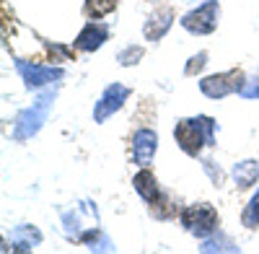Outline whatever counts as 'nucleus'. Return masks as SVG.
Returning a JSON list of instances; mask_svg holds the SVG:
<instances>
[{
    "mask_svg": "<svg viewBox=\"0 0 259 254\" xmlns=\"http://www.w3.org/2000/svg\"><path fill=\"white\" fill-rule=\"evenodd\" d=\"M244 73L239 68L233 70H226V73H215V75H207L200 80V91L207 96V99H223L228 94H239L241 86H244Z\"/></svg>",
    "mask_w": 259,
    "mask_h": 254,
    "instance_id": "obj_4",
    "label": "nucleus"
},
{
    "mask_svg": "<svg viewBox=\"0 0 259 254\" xmlns=\"http://www.w3.org/2000/svg\"><path fill=\"white\" fill-rule=\"evenodd\" d=\"M174 138L179 143V148L197 158L202 153L205 145H212L215 143V122L210 117H189V119H182L174 130Z\"/></svg>",
    "mask_w": 259,
    "mask_h": 254,
    "instance_id": "obj_1",
    "label": "nucleus"
},
{
    "mask_svg": "<svg viewBox=\"0 0 259 254\" xmlns=\"http://www.w3.org/2000/svg\"><path fill=\"white\" fill-rule=\"evenodd\" d=\"M259 179V161H241V163H236L233 166V182L239 189H249L254 187Z\"/></svg>",
    "mask_w": 259,
    "mask_h": 254,
    "instance_id": "obj_12",
    "label": "nucleus"
},
{
    "mask_svg": "<svg viewBox=\"0 0 259 254\" xmlns=\"http://www.w3.org/2000/svg\"><path fill=\"white\" fill-rule=\"evenodd\" d=\"M171 24H174V8H168V6H166V8H158L153 16L145 21L143 34H145V39H150V41H158V39L166 36V31L171 29Z\"/></svg>",
    "mask_w": 259,
    "mask_h": 254,
    "instance_id": "obj_10",
    "label": "nucleus"
},
{
    "mask_svg": "<svg viewBox=\"0 0 259 254\" xmlns=\"http://www.w3.org/2000/svg\"><path fill=\"white\" fill-rule=\"evenodd\" d=\"M52 101H55V94H41L29 109H24L16 119V127H13V138L16 140H29L31 135H36L41 130V124L47 122V114L52 109Z\"/></svg>",
    "mask_w": 259,
    "mask_h": 254,
    "instance_id": "obj_3",
    "label": "nucleus"
},
{
    "mask_svg": "<svg viewBox=\"0 0 259 254\" xmlns=\"http://www.w3.org/2000/svg\"><path fill=\"white\" fill-rule=\"evenodd\" d=\"M205 65H207V52H197L194 57H189L187 68H184V75H194V73H200Z\"/></svg>",
    "mask_w": 259,
    "mask_h": 254,
    "instance_id": "obj_18",
    "label": "nucleus"
},
{
    "mask_svg": "<svg viewBox=\"0 0 259 254\" xmlns=\"http://www.w3.org/2000/svg\"><path fill=\"white\" fill-rule=\"evenodd\" d=\"M80 241L89 246L91 251H114V244H112V239L104 234V231H99L96 226L94 228H85V234L80 236Z\"/></svg>",
    "mask_w": 259,
    "mask_h": 254,
    "instance_id": "obj_14",
    "label": "nucleus"
},
{
    "mask_svg": "<svg viewBox=\"0 0 259 254\" xmlns=\"http://www.w3.org/2000/svg\"><path fill=\"white\" fill-rule=\"evenodd\" d=\"M16 68L21 73V78L26 80L29 89H39V86H47L52 80H60L65 75L62 68H41V65H34V62H26V60H16Z\"/></svg>",
    "mask_w": 259,
    "mask_h": 254,
    "instance_id": "obj_7",
    "label": "nucleus"
},
{
    "mask_svg": "<svg viewBox=\"0 0 259 254\" xmlns=\"http://www.w3.org/2000/svg\"><path fill=\"white\" fill-rule=\"evenodd\" d=\"M218 223H221L218 210L210 202H194V205H187L182 210V226L197 239L212 236L215 231H218Z\"/></svg>",
    "mask_w": 259,
    "mask_h": 254,
    "instance_id": "obj_2",
    "label": "nucleus"
},
{
    "mask_svg": "<svg viewBox=\"0 0 259 254\" xmlns=\"http://www.w3.org/2000/svg\"><path fill=\"white\" fill-rule=\"evenodd\" d=\"M156 148H158V135L153 130H148V127H143L133 138V161L138 166H148L156 156Z\"/></svg>",
    "mask_w": 259,
    "mask_h": 254,
    "instance_id": "obj_8",
    "label": "nucleus"
},
{
    "mask_svg": "<svg viewBox=\"0 0 259 254\" xmlns=\"http://www.w3.org/2000/svg\"><path fill=\"white\" fill-rule=\"evenodd\" d=\"M109 39V26L106 24H99V21H91V24H85L75 39V47L80 52H96L104 41Z\"/></svg>",
    "mask_w": 259,
    "mask_h": 254,
    "instance_id": "obj_9",
    "label": "nucleus"
},
{
    "mask_svg": "<svg viewBox=\"0 0 259 254\" xmlns=\"http://www.w3.org/2000/svg\"><path fill=\"white\" fill-rule=\"evenodd\" d=\"M143 55H145V50H143V47L130 45L127 50H122V52L117 55V60H119V65H122V68H130V65H138Z\"/></svg>",
    "mask_w": 259,
    "mask_h": 254,
    "instance_id": "obj_17",
    "label": "nucleus"
},
{
    "mask_svg": "<svg viewBox=\"0 0 259 254\" xmlns=\"http://www.w3.org/2000/svg\"><path fill=\"white\" fill-rule=\"evenodd\" d=\"M117 8V0H85V13L91 18H101Z\"/></svg>",
    "mask_w": 259,
    "mask_h": 254,
    "instance_id": "obj_15",
    "label": "nucleus"
},
{
    "mask_svg": "<svg viewBox=\"0 0 259 254\" xmlns=\"http://www.w3.org/2000/svg\"><path fill=\"white\" fill-rule=\"evenodd\" d=\"M218 16H221V6L218 0H205L200 8L189 11L182 18V26L189 34H212L215 26H218Z\"/></svg>",
    "mask_w": 259,
    "mask_h": 254,
    "instance_id": "obj_5",
    "label": "nucleus"
},
{
    "mask_svg": "<svg viewBox=\"0 0 259 254\" xmlns=\"http://www.w3.org/2000/svg\"><path fill=\"white\" fill-rule=\"evenodd\" d=\"M241 221H244L246 228H256V226H259V192H256V195L249 200V205L244 207Z\"/></svg>",
    "mask_w": 259,
    "mask_h": 254,
    "instance_id": "obj_16",
    "label": "nucleus"
},
{
    "mask_svg": "<svg viewBox=\"0 0 259 254\" xmlns=\"http://www.w3.org/2000/svg\"><path fill=\"white\" fill-rule=\"evenodd\" d=\"M11 244H13L16 251H29V249L41 244V234L34 226H18L13 231V236H11Z\"/></svg>",
    "mask_w": 259,
    "mask_h": 254,
    "instance_id": "obj_13",
    "label": "nucleus"
},
{
    "mask_svg": "<svg viewBox=\"0 0 259 254\" xmlns=\"http://www.w3.org/2000/svg\"><path fill=\"white\" fill-rule=\"evenodd\" d=\"M127 99H130V89L127 86H122V83H112V86H106V91L101 94V99L96 101V107H94V122L109 119L114 112H119L124 107Z\"/></svg>",
    "mask_w": 259,
    "mask_h": 254,
    "instance_id": "obj_6",
    "label": "nucleus"
},
{
    "mask_svg": "<svg viewBox=\"0 0 259 254\" xmlns=\"http://www.w3.org/2000/svg\"><path fill=\"white\" fill-rule=\"evenodd\" d=\"M133 187H135V192H138L145 202H150V205H153V202L161 197L158 179H156V174H153V172H148V168H143V172H138V174H135Z\"/></svg>",
    "mask_w": 259,
    "mask_h": 254,
    "instance_id": "obj_11",
    "label": "nucleus"
},
{
    "mask_svg": "<svg viewBox=\"0 0 259 254\" xmlns=\"http://www.w3.org/2000/svg\"><path fill=\"white\" fill-rule=\"evenodd\" d=\"M239 94H241L244 99H259V75H254V78H246Z\"/></svg>",
    "mask_w": 259,
    "mask_h": 254,
    "instance_id": "obj_19",
    "label": "nucleus"
}]
</instances>
